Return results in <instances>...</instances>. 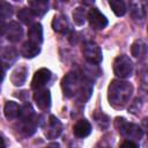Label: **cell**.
Here are the masks:
<instances>
[{
	"label": "cell",
	"instance_id": "cell-1",
	"mask_svg": "<svg viewBox=\"0 0 148 148\" xmlns=\"http://www.w3.org/2000/svg\"><path fill=\"white\" fill-rule=\"evenodd\" d=\"M133 94L132 83L124 80H112L108 88V98L113 108H124L131 99Z\"/></svg>",
	"mask_w": 148,
	"mask_h": 148
},
{
	"label": "cell",
	"instance_id": "cell-2",
	"mask_svg": "<svg viewBox=\"0 0 148 148\" xmlns=\"http://www.w3.org/2000/svg\"><path fill=\"white\" fill-rule=\"evenodd\" d=\"M114 126L118 130V132L127 140L138 141L141 140V138L143 136V130L139 125L130 123L123 117H117L114 119Z\"/></svg>",
	"mask_w": 148,
	"mask_h": 148
},
{
	"label": "cell",
	"instance_id": "cell-3",
	"mask_svg": "<svg viewBox=\"0 0 148 148\" xmlns=\"http://www.w3.org/2000/svg\"><path fill=\"white\" fill-rule=\"evenodd\" d=\"M133 71H134V66H133V62H132V60L128 56L120 54L114 59V61H113V73L120 80L132 76Z\"/></svg>",
	"mask_w": 148,
	"mask_h": 148
},
{
	"label": "cell",
	"instance_id": "cell-4",
	"mask_svg": "<svg viewBox=\"0 0 148 148\" xmlns=\"http://www.w3.org/2000/svg\"><path fill=\"white\" fill-rule=\"evenodd\" d=\"M81 82H82V80L80 79L77 73H75V72L67 73L61 80V88H62L64 95L67 98L74 97L77 94V90L81 86Z\"/></svg>",
	"mask_w": 148,
	"mask_h": 148
},
{
	"label": "cell",
	"instance_id": "cell-5",
	"mask_svg": "<svg viewBox=\"0 0 148 148\" xmlns=\"http://www.w3.org/2000/svg\"><path fill=\"white\" fill-rule=\"evenodd\" d=\"M81 51H82V54H83L84 59L89 64H92V65L101 64V61L103 59L102 50L95 42H91V40L84 42L83 45H82Z\"/></svg>",
	"mask_w": 148,
	"mask_h": 148
},
{
	"label": "cell",
	"instance_id": "cell-6",
	"mask_svg": "<svg viewBox=\"0 0 148 148\" xmlns=\"http://www.w3.org/2000/svg\"><path fill=\"white\" fill-rule=\"evenodd\" d=\"M87 20L94 30H103L104 28H106V25L109 23L106 16L104 14H102L99 12V9H97V8H91L88 12Z\"/></svg>",
	"mask_w": 148,
	"mask_h": 148
},
{
	"label": "cell",
	"instance_id": "cell-7",
	"mask_svg": "<svg viewBox=\"0 0 148 148\" xmlns=\"http://www.w3.org/2000/svg\"><path fill=\"white\" fill-rule=\"evenodd\" d=\"M34 101L37 105V108L39 110H43V111H46L50 109L51 106V94H50V90L49 89H44V88H40V89H37L35 92H34Z\"/></svg>",
	"mask_w": 148,
	"mask_h": 148
},
{
	"label": "cell",
	"instance_id": "cell-8",
	"mask_svg": "<svg viewBox=\"0 0 148 148\" xmlns=\"http://www.w3.org/2000/svg\"><path fill=\"white\" fill-rule=\"evenodd\" d=\"M62 132V124L56 116H50L45 128V136L50 140L57 139Z\"/></svg>",
	"mask_w": 148,
	"mask_h": 148
},
{
	"label": "cell",
	"instance_id": "cell-9",
	"mask_svg": "<svg viewBox=\"0 0 148 148\" xmlns=\"http://www.w3.org/2000/svg\"><path fill=\"white\" fill-rule=\"evenodd\" d=\"M51 71L47 68H39L38 71L35 72L32 80H31V88L32 89H40L43 88L51 79Z\"/></svg>",
	"mask_w": 148,
	"mask_h": 148
},
{
	"label": "cell",
	"instance_id": "cell-10",
	"mask_svg": "<svg viewBox=\"0 0 148 148\" xmlns=\"http://www.w3.org/2000/svg\"><path fill=\"white\" fill-rule=\"evenodd\" d=\"M6 37L9 42H13V43L20 42L23 37V28L21 27V24L16 21H10L7 24Z\"/></svg>",
	"mask_w": 148,
	"mask_h": 148
},
{
	"label": "cell",
	"instance_id": "cell-11",
	"mask_svg": "<svg viewBox=\"0 0 148 148\" xmlns=\"http://www.w3.org/2000/svg\"><path fill=\"white\" fill-rule=\"evenodd\" d=\"M73 133L76 138L83 139L91 133V125L87 119H79L73 126Z\"/></svg>",
	"mask_w": 148,
	"mask_h": 148
},
{
	"label": "cell",
	"instance_id": "cell-12",
	"mask_svg": "<svg viewBox=\"0 0 148 148\" xmlns=\"http://www.w3.org/2000/svg\"><path fill=\"white\" fill-rule=\"evenodd\" d=\"M52 28L56 32L59 34H68L71 31V25L65 15H56L52 20Z\"/></svg>",
	"mask_w": 148,
	"mask_h": 148
},
{
	"label": "cell",
	"instance_id": "cell-13",
	"mask_svg": "<svg viewBox=\"0 0 148 148\" xmlns=\"http://www.w3.org/2000/svg\"><path fill=\"white\" fill-rule=\"evenodd\" d=\"M28 37H29V42L39 46L43 43V27H42V24L38 22L32 23L28 30Z\"/></svg>",
	"mask_w": 148,
	"mask_h": 148
},
{
	"label": "cell",
	"instance_id": "cell-14",
	"mask_svg": "<svg viewBox=\"0 0 148 148\" xmlns=\"http://www.w3.org/2000/svg\"><path fill=\"white\" fill-rule=\"evenodd\" d=\"M27 76H28V68L24 66H18L12 72L10 81L14 86L18 87V86H22L25 83Z\"/></svg>",
	"mask_w": 148,
	"mask_h": 148
},
{
	"label": "cell",
	"instance_id": "cell-15",
	"mask_svg": "<svg viewBox=\"0 0 148 148\" xmlns=\"http://www.w3.org/2000/svg\"><path fill=\"white\" fill-rule=\"evenodd\" d=\"M29 9L34 14V16H44L49 10V1L46 0H35L29 2Z\"/></svg>",
	"mask_w": 148,
	"mask_h": 148
},
{
	"label": "cell",
	"instance_id": "cell-16",
	"mask_svg": "<svg viewBox=\"0 0 148 148\" xmlns=\"http://www.w3.org/2000/svg\"><path fill=\"white\" fill-rule=\"evenodd\" d=\"M146 1L131 2V15L135 21H143L146 18Z\"/></svg>",
	"mask_w": 148,
	"mask_h": 148
},
{
	"label": "cell",
	"instance_id": "cell-17",
	"mask_svg": "<svg viewBox=\"0 0 148 148\" xmlns=\"http://www.w3.org/2000/svg\"><path fill=\"white\" fill-rule=\"evenodd\" d=\"M91 92H92V83L90 81L83 79L82 82H81V86H80V88L77 90V94L75 96L77 97V99L80 102L84 103L90 98Z\"/></svg>",
	"mask_w": 148,
	"mask_h": 148
},
{
	"label": "cell",
	"instance_id": "cell-18",
	"mask_svg": "<svg viewBox=\"0 0 148 148\" xmlns=\"http://www.w3.org/2000/svg\"><path fill=\"white\" fill-rule=\"evenodd\" d=\"M39 118H40V117L36 114L34 118H31V119H29V120L21 121V128H20V131H21L24 135H27V136L32 135V134L36 132V130H37V127H38V125H39V120H38Z\"/></svg>",
	"mask_w": 148,
	"mask_h": 148
},
{
	"label": "cell",
	"instance_id": "cell-19",
	"mask_svg": "<svg viewBox=\"0 0 148 148\" xmlns=\"http://www.w3.org/2000/svg\"><path fill=\"white\" fill-rule=\"evenodd\" d=\"M20 110H21V106L14 102V101H8L6 102L5 104V108H3V114L6 117V119L8 120H14L16 118H18L20 116Z\"/></svg>",
	"mask_w": 148,
	"mask_h": 148
},
{
	"label": "cell",
	"instance_id": "cell-20",
	"mask_svg": "<svg viewBox=\"0 0 148 148\" xmlns=\"http://www.w3.org/2000/svg\"><path fill=\"white\" fill-rule=\"evenodd\" d=\"M132 56L136 59H145L147 56V44L142 39H136L131 47Z\"/></svg>",
	"mask_w": 148,
	"mask_h": 148
},
{
	"label": "cell",
	"instance_id": "cell-21",
	"mask_svg": "<svg viewBox=\"0 0 148 148\" xmlns=\"http://www.w3.org/2000/svg\"><path fill=\"white\" fill-rule=\"evenodd\" d=\"M40 52V46L27 40L23 43L22 45V49H21V53L24 58H28V59H31V58H35L36 56H38Z\"/></svg>",
	"mask_w": 148,
	"mask_h": 148
},
{
	"label": "cell",
	"instance_id": "cell-22",
	"mask_svg": "<svg viewBox=\"0 0 148 148\" xmlns=\"http://www.w3.org/2000/svg\"><path fill=\"white\" fill-rule=\"evenodd\" d=\"M87 10L84 7H76L73 10V21L76 25H83L87 21Z\"/></svg>",
	"mask_w": 148,
	"mask_h": 148
},
{
	"label": "cell",
	"instance_id": "cell-23",
	"mask_svg": "<svg viewBox=\"0 0 148 148\" xmlns=\"http://www.w3.org/2000/svg\"><path fill=\"white\" fill-rule=\"evenodd\" d=\"M109 5L112 9V12L117 15V16H124L126 14V3L123 0H110Z\"/></svg>",
	"mask_w": 148,
	"mask_h": 148
},
{
	"label": "cell",
	"instance_id": "cell-24",
	"mask_svg": "<svg viewBox=\"0 0 148 148\" xmlns=\"http://www.w3.org/2000/svg\"><path fill=\"white\" fill-rule=\"evenodd\" d=\"M36 116L32 106L30 103H24L22 106H21V110H20V120L21 121H25V120H29L31 118H34Z\"/></svg>",
	"mask_w": 148,
	"mask_h": 148
},
{
	"label": "cell",
	"instance_id": "cell-25",
	"mask_svg": "<svg viewBox=\"0 0 148 148\" xmlns=\"http://www.w3.org/2000/svg\"><path fill=\"white\" fill-rule=\"evenodd\" d=\"M34 14L29 8H21L17 12V18L24 24H31L34 21Z\"/></svg>",
	"mask_w": 148,
	"mask_h": 148
},
{
	"label": "cell",
	"instance_id": "cell-26",
	"mask_svg": "<svg viewBox=\"0 0 148 148\" xmlns=\"http://www.w3.org/2000/svg\"><path fill=\"white\" fill-rule=\"evenodd\" d=\"M14 13L13 6L7 1H0V18H9Z\"/></svg>",
	"mask_w": 148,
	"mask_h": 148
},
{
	"label": "cell",
	"instance_id": "cell-27",
	"mask_svg": "<svg viewBox=\"0 0 148 148\" xmlns=\"http://www.w3.org/2000/svg\"><path fill=\"white\" fill-rule=\"evenodd\" d=\"M94 119L101 128H106L109 126V117L98 110H96L94 112Z\"/></svg>",
	"mask_w": 148,
	"mask_h": 148
},
{
	"label": "cell",
	"instance_id": "cell-28",
	"mask_svg": "<svg viewBox=\"0 0 148 148\" xmlns=\"http://www.w3.org/2000/svg\"><path fill=\"white\" fill-rule=\"evenodd\" d=\"M141 105H142L141 99H140L139 97L135 98L134 102H133V104L130 106V112H131V113H134V114H138V113H139V110L141 109Z\"/></svg>",
	"mask_w": 148,
	"mask_h": 148
},
{
	"label": "cell",
	"instance_id": "cell-29",
	"mask_svg": "<svg viewBox=\"0 0 148 148\" xmlns=\"http://www.w3.org/2000/svg\"><path fill=\"white\" fill-rule=\"evenodd\" d=\"M119 148H139V145L135 141H131V140H125L120 143Z\"/></svg>",
	"mask_w": 148,
	"mask_h": 148
},
{
	"label": "cell",
	"instance_id": "cell-30",
	"mask_svg": "<svg viewBox=\"0 0 148 148\" xmlns=\"http://www.w3.org/2000/svg\"><path fill=\"white\" fill-rule=\"evenodd\" d=\"M6 29H7V23L5 22V20L0 18V36L6 34Z\"/></svg>",
	"mask_w": 148,
	"mask_h": 148
},
{
	"label": "cell",
	"instance_id": "cell-31",
	"mask_svg": "<svg viewBox=\"0 0 148 148\" xmlns=\"http://www.w3.org/2000/svg\"><path fill=\"white\" fill-rule=\"evenodd\" d=\"M94 148H112V147H111L106 141L103 140V141H99L98 143H96V146H95Z\"/></svg>",
	"mask_w": 148,
	"mask_h": 148
},
{
	"label": "cell",
	"instance_id": "cell-32",
	"mask_svg": "<svg viewBox=\"0 0 148 148\" xmlns=\"http://www.w3.org/2000/svg\"><path fill=\"white\" fill-rule=\"evenodd\" d=\"M3 77H5V69H3V66H2V61L0 59V83L2 82Z\"/></svg>",
	"mask_w": 148,
	"mask_h": 148
},
{
	"label": "cell",
	"instance_id": "cell-33",
	"mask_svg": "<svg viewBox=\"0 0 148 148\" xmlns=\"http://www.w3.org/2000/svg\"><path fill=\"white\" fill-rule=\"evenodd\" d=\"M45 148H60V145L58 142H52V143L47 145Z\"/></svg>",
	"mask_w": 148,
	"mask_h": 148
},
{
	"label": "cell",
	"instance_id": "cell-34",
	"mask_svg": "<svg viewBox=\"0 0 148 148\" xmlns=\"http://www.w3.org/2000/svg\"><path fill=\"white\" fill-rule=\"evenodd\" d=\"M0 148H6V145H5V140L2 136H0Z\"/></svg>",
	"mask_w": 148,
	"mask_h": 148
}]
</instances>
